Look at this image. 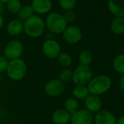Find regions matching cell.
Here are the masks:
<instances>
[{"label": "cell", "instance_id": "obj_25", "mask_svg": "<svg viewBox=\"0 0 124 124\" xmlns=\"http://www.w3.org/2000/svg\"><path fill=\"white\" fill-rule=\"evenodd\" d=\"M72 72L73 70L70 68H64L58 74V79L65 85L72 80Z\"/></svg>", "mask_w": 124, "mask_h": 124}, {"label": "cell", "instance_id": "obj_8", "mask_svg": "<svg viewBox=\"0 0 124 124\" xmlns=\"http://www.w3.org/2000/svg\"><path fill=\"white\" fill-rule=\"evenodd\" d=\"M65 90V84L62 83L58 78L51 79L47 81L44 87L45 94L50 97H58L64 93Z\"/></svg>", "mask_w": 124, "mask_h": 124}, {"label": "cell", "instance_id": "obj_34", "mask_svg": "<svg viewBox=\"0 0 124 124\" xmlns=\"http://www.w3.org/2000/svg\"><path fill=\"white\" fill-rule=\"evenodd\" d=\"M10 0H0V2H3V3H5V4H6L8 2H9Z\"/></svg>", "mask_w": 124, "mask_h": 124}, {"label": "cell", "instance_id": "obj_13", "mask_svg": "<svg viewBox=\"0 0 124 124\" xmlns=\"http://www.w3.org/2000/svg\"><path fill=\"white\" fill-rule=\"evenodd\" d=\"M117 118L115 115L106 109H101L93 115L95 124H116Z\"/></svg>", "mask_w": 124, "mask_h": 124}, {"label": "cell", "instance_id": "obj_16", "mask_svg": "<svg viewBox=\"0 0 124 124\" xmlns=\"http://www.w3.org/2000/svg\"><path fill=\"white\" fill-rule=\"evenodd\" d=\"M6 29L10 36H18L23 32V23L18 19L12 20L8 23Z\"/></svg>", "mask_w": 124, "mask_h": 124}, {"label": "cell", "instance_id": "obj_4", "mask_svg": "<svg viewBox=\"0 0 124 124\" xmlns=\"http://www.w3.org/2000/svg\"><path fill=\"white\" fill-rule=\"evenodd\" d=\"M28 72V66L22 58L11 60L6 71L8 77L13 81H20L23 80Z\"/></svg>", "mask_w": 124, "mask_h": 124}, {"label": "cell", "instance_id": "obj_7", "mask_svg": "<svg viewBox=\"0 0 124 124\" xmlns=\"http://www.w3.org/2000/svg\"><path fill=\"white\" fill-rule=\"evenodd\" d=\"M43 54L50 59H56L61 51V46L55 39H45L42 45Z\"/></svg>", "mask_w": 124, "mask_h": 124}, {"label": "cell", "instance_id": "obj_29", "mask_svg": "<svg viewBox=\"0 0 124 124\" xmlns=\"http://www.w3.org/2000/svg\"><path fill=\"white\" fill-rule=\"evenodd\" d=\"M118 85L120 88L124 91V75H122V76L120 77L119 82H118Z\"/></svg>", "mask_w": 124, "mask_h": 124}, {"label": "cell", "instance_id": "obj_24", "mask_svg": "<svg viewBox=\"0 0 124 124\" xmlns=\"http://www.w3.org/2000/svg\"><path fill=\"white\" fill-rule=\"evenodd\" d=\"M7 10L12 14H18L22 8V3L20 0H10L5 4Z\"/></svg>", "mask_w": 124, "mask_h": 124}, {"label": "cell", "instance_id": "obj_19", "mask_svg": "<svg viewBox=\"0 0 124 124\" xmlns=\"http://www.w3.org/2000/svg\"><path fill=\"white\" fill-rule=\"evenodd\" d=\"M80 104L79 101H78L74 97H68L64 101V109L67 110L70 114H73L79 109Z\"/></svg>", "mask_w": 124, "mask_h": 124}, {"label": "cell", "instance_id": "obj_12", "mask_svg": "<svg viewBox=\"0 0 124 124\" xmlns=\"http://www.w3.org/2000/svg\"><path fill=\"white\" fill-rule=\"evenodd\" d=\"M84 106L85 109L92 113L93 115L97 113L101 109L102 101L99 96L89 94L84 99Z\"/></svg>", "mask_w": 124, "mask_h": 124}, {"label": "cell", "instance_id": "obj_2", "mask_svg": "<svg viewBox=\"0 0 124 124\" xmlns=\"http://www.w3.org/2000/svg\"><path fill=\"white\" fill-rule=\"evenodd\" d=\"M90 94L100 96L106 93L112 87V80L106 75L93 76L87 85Z\"/></svg>", "mask_w": 124, "mask_h": 124}, {"label": "cell", "instance_id": "obj_31", "mask_svg": "<svg viewBox=\"0 0 124 124\" xmlns=\"http://www.w3.org/2000/svg\"><path fill=\"white\" fill-rule=\"evenodd\" d=\"M116 124H124V115H123L117 119Z\"/></svg>", "mask_w": 124, "mask_h": 124}, {"label": "cell", "instance_id": "obj_26", "mask_svg": "<svg viewBox=\"0 0 124 124\" xmlns=\"http://www.w3.org/2000/svg\"><path fill=\"white\" fill-rule=\"evenodd\" d=\"M60 8L64 11L72 10L77 5V0H58Z\"/></svg>", "mask_w": 124, "mask_h": 124}, {"label": "cell", "instance_id": "obj_3", "mask_svg": "<svg viewBox=\"0 0 124 124\" xmlns=\"http://www.w3.org/2000/svg\"><path fill=\"white\" fill-rule=\"evenodd\" d=\"M45 23L48 31L54 35L62 34L68 26L63 15L57 12H52L47 14Z\"/></svg>", "mask_w": 124, "mask_h": 124}, {"label": "cell", "instance_id": "obj_22", "mask_svg": "<svg viewBox=\"0 0 124 124\" xmlns=\"http://www.w3.org/2000/svg\"><path fill=\"white\" fill-rule=\"evenodd\" d=\"M112 67L115 72L124 75V54H119L112 61Z\"/></svg>", "mask_w": 124, "mask_h": 124}, {"label": "cell", "instance_id": "obj_9", "mask_svg": "<svg viewBox=\"0 0 124 124\" xmlns=\"http://www.w3.org/2000/svg\"><path fill=\"white\" fill-rule=\"evenodd\" d=\"M61 34L64 41L69 45H75L83 38V32L81 29L74 25L67 26Z\"/></svg>", "mask_w": 124, "mask_h": 124}, {"label": "cell", "instance_id": "obj_32", "mask_svg": "<svg viewBox=\"0 0 124 124\" xmlns=\"http://www.w3.org/2000/svg\"><path fill=\"white\" fill-rule=\"evenodd\" d=\"M4 23H5V19H4V17L2 14H0V29H1L3 26H4Z\"/></svg>", "mask_w": 124, "mask_h": 124}, {"label": "cell", "instance_id": "obj_20", "mask_svg": "<svg viewBox=\"0 0 124 124\" xmlns=\"http://www.w3.org/2000/svg\"><path fill=\"white\" fill-rule=\"evenodd\" d=\"M57 62L64 68H69L73 62L72 56L67 52H61L56 58Z\"/></svg>", "mask_w": 124, "mask_h": 124}, {"label": "cell", "instance_id": "obj_23", "mask_svg": "<svg viewBox=\"0 0 124 124\" xmlns=\"http://www.w3.org/2000/svg\"><path fill=\"white\" fill-rule=\"evenodd\" d=\"M34 14L35 13L31 5H25V6H22L21 9L20 10V11L17 15H18V20L23 22L31 18Z\"/></svg>", "mask_w": 124, "mask_h": 124}, {"label": "cell", "instance_id": "obj_15", "mask_svg": "<svg viewBox=\"0 0 124 124\" xmlns=\"http://www.w3.org/2000/svg\"><path fill=\"white\" fill-rule=\"evenodd\" d=\"M107 7L115 17H124V0H108Z\"/></svg>", "mask_w": 124, "mask_h": 124}, {"label": "cell", "instance_id": "obj_28", "mask_svg": "<svg viewBox=\"0 0 124 124\" xmlns=\"http://www.w3.org/2000/svg\"><path fill=\"white\" fill-rule=\"evenodd\" d=\"M9 61H10L5 55H0V73L1 74L6 72Z\"/></svg>", "mask_w": 124, "mask_h": 124}, {"label": "cell", "instance_id": "obj_18", "mask_svg": "<svg viewBox=\"0 0 124 124\" xmlns=\"http://www.w3.org/2000/svg\"><path fill=\"white\" fill-rule=\"evenodd\" d=\"M72 97L78 101H84V99L90 94L87 85H75L72 91Z\"/></svg>", "mask_w": 124, "mask_h": 124}, {"label": "cell", "instance_id": "obj_6", "mask_svg": "<svg viewBox=\"0 0 124 124\" xmlns=\"http://www.w3.org/2000/svg\"><path fill=\"white\" fill-rule=\"evenodd\" d=\"M24 52V46L22 42L18 39H12L5 46L3 53L9 61L21 58Z\"/></svg>", "mask_w": 124, "mask_h": 124}, {"label": "cell", "instance_id": "obj_30", "mask_svg": "<svg viewBox=\"0 0 124 124\" xmlns=\"http://www.w3.org/2000/svg\"><path fill=\"white\" fill-rule=\"evenodd\" d=\"M6 7H5V4L2 2H0V14H2L4 13Z\"/></svg>", "mask_w": 124, "mask_h": 124}, {"label": "cell", "instance_id": "obj_10", "mask_svg": "<svg viewBox=\"0 0 124 124\" xmlns=\"http://www.w3.org/2000/svg\"><path fill=\"white\" fill-rule=\"evenodd\" d=\"M71 124H93V115L85 109H79L71 115Z\"/></svg>", "mask_w": 124, "mask_h": 124}, {"label": "cell", "instance_id": "obj_33", "mask_svg": "<svg viewBox=\"0 0 124 124\" xmlns=\"http://www.w3.org/2000/svg\"><path fill=\"white\" fill-rule=\"evenodd\" d=\"M3 80V77H2V74L0 73V83H1Z\"/></svg>", "mask_w": 124, "mask_h": 124}, {"label": "cell", "instance_id": "obj_5", "mask_svg": "<svg viewBox=\"0 0 124 124\" xmlns=\"http://www.w3.org/2000/svg\"><path fill=\"white\" fill-rule=\"evenodd\" d=\"M93 77V71L90 66L80 64L72 72V81L75 85H87Z\"/></svg>", "mask_w": 124, "mask_h": 124}, {"label": "cell", "instance_id": "obj_14", "mask_svg": "<svg viewBox=\"0 0 124 124\" xmlns=\"http://www.w3.org/2000/svg\"><path fill=\"white\" fill-rule=\"evenodd\" d=\"M71 114L64 108H58L54 110L51 115V120L54 124H69Z\"/></svg>", "mask_w": 124, "mask_h": 124}, {"label": "cell", "instance_id": "obj_17", "mask_svg": "<svg viewBox=\"0 0 124 124\" xmlns=\"http://www.w3.org/2000/svg\"><path fill=\"white\" fill-rule=\"evenodd\" d=\"M110 29L113 34H124V17H115L110 23Z\"/></svg>", "mask_w": 124, "mask_h": 124}, {"label": "cell", "instance_id": "obj_11", "mask_svg": "<svg viewBox=\"0 0 124 124\" xmlns=\"http://www.w3.org/2000/svg\"><path fill=\"white\" fill-rule=\"evenodd\" d=\"M31 6L36 15H47L53 8L51 0H32Z\"/></svg>", "mask_w": 124, "mask_h": 124}, {"label": "cell", "instance_id": "obj_21", "mask_svg": "<svg viewBox=\"0 0 124 124\" xmlns=\"http://www.w3.org/2000/svg\"><path fill=\"white\" fill-rule=\"evenodd\" d=\"M93 55L88 50H83L78 55V61L80 65L90 66L93 62Z\"/></svg>", "mask_w": 124, "mask_h": 124}, {"label": "cell", "instance_id": "obj_27", "mask_svg": "<svg viewBox=\"0 0 124 124\" xmlns=\"http://www.w3.org/2000/svg\"><path fill=\"white\" fill-rule=\"evenodd\" d=\"M63 16L66 21V22L68 23H72L75 21L76 18V13L73 10H69V11H64V13L63 14Z\"/></svg>", "mask_w": 124, "mask_h": 124}, {"label": "cell", "instance_id": "obj_1", "mask_svg": "<svg viewBox=\"0 0 124 124\" xmlns=\"http://www.w3.org/2000/svg\"><path fill=\"white\" fill-rule=\"evenodd\" d=\"M23 23L24 33L31 38H38L45 33V23L40 16L34 14Z\"/></svg>", "mask_w": 124, "mask_h": 124}]
</instances>
